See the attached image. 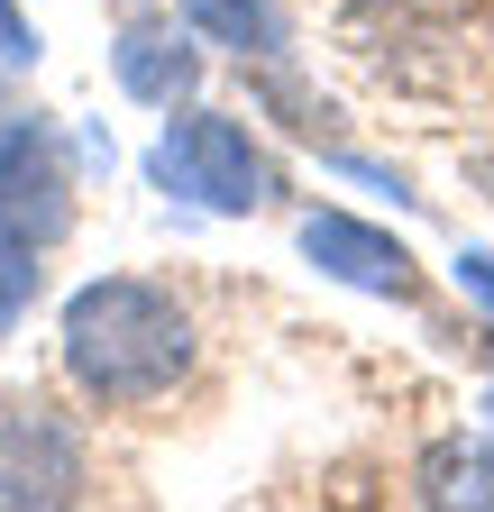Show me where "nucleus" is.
<instances>
[{
  "label": "nucleus",
  "mask_w": 494,
  "mask_h": 512,
  "mask_svg": "<svg viewBox=\"0 0 494 512\" xmlns=\"http://www.w3.org/2000/svg\"><path fill=\"white\" fill-rule=\"evenodd\" d=\"M37 28H28V10H19V0H0V64H37Z\"/></svg>",
  "instance_id": "1a4fd4ad"
},
{
  "label": "nucleus",
  "mask_w": 494,
  "mask_h": 512,
  "mask_svg": "<svg viewBox=\"0 0 494 512\" xmlns=\"http://www.w3.org/2000/svg\"><path fill=\"white\" fill-rule=\"evenodd\" d=\"M147 183L174 192V202H193V211H220V220L266 211V192H275L257 138H247L238 119H220V110H193V101H183V119H165V138L147 147Z\"/></svg>",
  "instance_id": "f03ea898"
},
{
  "label": "nucleus",
  "mask_w": 494,
  "mask_h": 512,
  "mask_svg": "<svg viewBox=\"0 0 494 512\" xmlns=\"http://www.w3.org/2000/svg\"><path fill=\"white\" fill-rule=\"evenodd\" d=\"M110 74H119L129 101L174 110V101H193V83H202V37L193 28H165V19H129V28L110 37Z\"/></svg>",
  "instance_id": "423d86ee"
},
{
  "label": "nucleus",
  "mask_w": 494,
  "mask_h": 512,
  "mask_svg": "<svg viewBox=\"0 0 494 512\" xmlns=\"http://www.w3.org/2000/svg\"><path fill=\"white\" fill-rule=\"evenodd\" d=\"M302 256L348 293H385V302L412 293V247L394 229H376V220H357V211H312L302 220Z\"/></svg>",
  "instance_id": "39448f33"
},
{
  "label": "nucleus",
  "mask_w": 494,
  "mask_h": 512,
  "mask_svg": "<svg viewBox=\"0 0 494 512\" xmlns=\"http://www.w3.org/2000/svg\"><path fill=\"white\" fill-rule=\"evenodd\" d=\"M55 348H65V375L92 403L129 412V403H156L193 375V311L147 275H101L65 302Z\"/></svg>",
  "instance_id": "f257e3e1"
},
{
  "label": "nucleus",
  "mask_w": 494,
  "mask_h": 512,
  "mask_svg": "<svg viewBox=\"0 0 494 512\" xmlns=\"http://www.w3.org/2000/svg\"><path fill=\"white\" fill-rule=\"evenodd\" d=\"M183 28L202 46H229L238 64H284V46H293L284 0H183Z\"/></svg>",
  "instance_id": "0eeeda50"
},
{
  "label": "nucleus",
  "mask_w": 494,
  "mask_h": 512,
  "mask_svg": "<svg viewBox=\"0 0 494 512\" xmlns=\"http://www.w3.org/2000/svg\"><path fill=\"white\" fill-rule=\"evenodd\" d=\"M37 247H19V238H0V339L19 330V311H28V293H37V266H28Z\"/></svg>",
  "instance_id": "6e6552de"
},
{
  "label": "nucleus",
  "mask_w": 494,
  "mask_h": 512,
  "mask_svg": "<svg viewBox=\"0 0 494 512\" xmlns=\"http://www.w3.org/2000/svg\"><path fill=\"white\" fill-rule=\"evenodd\" d=\"M83 494V430L65 412H46L28 394L0 403V503L10 512H46V503H74Z\"/></svg>",
  "instance_id": "20e7f679"
},
{
  "label": "nucleus",
  "mask_w": 494,
  "mask_h": 512,
  "mask_svg": "<svg viewBox=\"0 0 494 512\" xmlns=\"http://www.w3.org/2000/svg\"><path fill=\"white\" fill-rule=\"evenodd\" d=\"M458 293H476L494 311V247H458Z\"/></svg>",
  "instance_id": "9d476101"
},
{
  "label": "nucleus",
  "mask_w": 494,
  "mask_h": 512,
  "mask_svg": "<svg viewBox=\"0 0 494 512\" xmlns=\"http://www.w3.org/2000/svg\"><path fill=\"white\" fill-rule=\"evenodd\" d=\"M74 229V147L55 119H0V238L55 247Z\"/></svg>",
  "instance_id": "7ed1b4c3"
}]
</instances>
